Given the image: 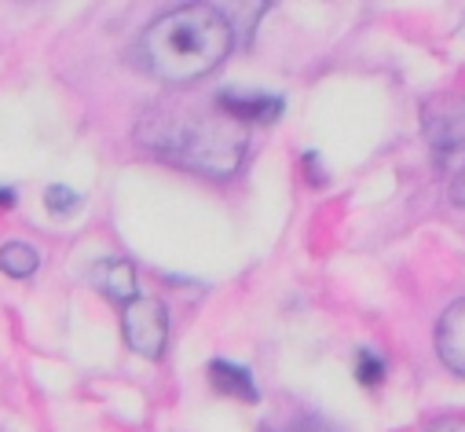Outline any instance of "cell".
Returning a JSON list of instances; mask_svg holds the SVG:
<instances>
[{
    "label": "cell",
    "mask_w": 465,
    "mask_h": 432,
    "mask_svg": "<svg viewBox=\"0 0 465 432\" xmlns=\"http://www.w3.org/2000/svg\"><path fill=\"white\" fill-rule=\"evenodd\" d=\"M231 44V23L209 5H183L158 15L140 41L147 70L173 84H187L216 70Z\"/></svg>",
    "instance_id": "6da1fadb"
},
{
    "label": "cell",
    "mask_w": 465,
    "mask_h": 432,
    "mask_svg": "<svg viewBox=\"0 0 465 432\" xmlns=\"http://www.w3.org/2000/svg\"><path fill=\"white\" fill-rule=\"evenodd\" d=\"M143 140L173 165L227 176L246 151V125L231 118L220 103H213L209 114L158 111L143 129Z\"/></svg>",
    "instance_id": "7a4b0ae2"
},
{
    "label": "cell",
    "mask_w": 465,
    "mask_h": 432,
    "mask_svg": "<svg viewBox=\"0 0 465 432\" xmlns=\"http://www.w3.org/2000/svg\"><path fill=\"white\" fill-rule=\"evenodd\" d=\"M122 327H125V338L129 345L147 356V359H158L165 352V334H169V315H165V304L154 300V297H136L133 304H125L122 311Z\"/></svg>",
    "instance_id": "3957f363"
},
{
    "label": "cell",
    "mask_w": 465,
    "mask_h": 432,
    "mask_svg": "<svg viewBox=\"0 0 465 432\" xmlns=\"http://www.w3.org/2000/svg\"><path fill=\"white\" fill-rule=\"evenodd\" d=\"M436 349H440V359L465 378V300H454L443 311L436 327Z\"/></svg>",
    "instance_id": "277c9868"
},
{
    "label": "cell",
    "mask_w": 465,
    "mask_h": 432,
    "mask_svg": "<svg viewBox=\"0 0 465 432\" xmlns=\"http://www.w3.org/2000/svg\"><path fill=\"white\" fill-rule=\"evenodd\" d=\"M216 103L235 122H242L246 129L250 125H268V122H275L282 114V99L279 95H216Z\"/></svg>",
    "instance_id": "5b68a950"
},
{
    "label": "cell",
    "mask_w": 465,
    "mask_h": 432,
    "mask_svg": "<svg viewBox=\"0 0 465 432\" xmlns=\"http://www.w3.org/2000/svg\"><path fill=\"white\" fill-rule=\"evenodd\" d=\"M92 282L114 300V304H133L136 300V268L129 260H99L92 268Z\"/></svg>",
    "instance_id": "8992f818"
},
{
    "label": "cell",
    "mask_w": 465,
    "mask_h": 432,
    "mask_svg": "<svg viewBox=\"0 0 465 432\" xmlns=\"http://www.w3.org/2000/svg\"><path fill=\"white\" fill-rule=\"evenodd\" d=\"M209 381H213V388H216L220 396H239V399H246V403L257 399V388H253V378H250L246 367H235V363L216 359V363L209 367Z\"/></svg>",
    "instance_id": "52a82bcc"
},
{
    "label": "cell",
    "mask_w": 465,
    "mask_h": 432,
    "mask_svg": "<svg viewBox=\"0 0 465 432\" xmlns=\"http://www.w3.org/2000/svg\"><path fill=\"white\" fill-rule=\"evenodd\" d=\"M37 264H41V257L26 242H8L5 250H0V268H5L12 279H30L37 271Z\"/></svg>",
    "instance_id": "ba28073f"
},
{
    "label": "cell",
    "mask_w": 465,
    "mask_h": 432,
    "mask_svg": "<svg viewBox=\"0 0 465 432\" xmlns=\"http://www.w3.org/2000/svg\"><path fill=\"white\" fill-rule=\"evenodd\" d=\"M356 378H360L367 388H374V385H381V378H385V363H381L374 352H360V359H356Z\"/></svg>",
    "instance_id": "9c48e42d"
},
{
    "label": "cell",
    "mask_w": 465,
    "mask_h": 432,
    "mask_svg": "<svg viewBox=\"0 0 465 432\" xmlns=\"http://www.w3.org/2000/svg\"><path fill=\"white\" fill-rule=\"evenodd\" d=\"M77 194L74 191H66V187H48V194H45V205H48V212H59V216H66V212H74L77 209Z\"/></svg>",
    "instance_id": "30bf717a"
},
{
    "label": "cell",
    "mask_w": 465,
    "mask_h": 432,
    "mask_svg": "<svg viewBox=\"0 0 465 432\" xmlns=\"http://www.w3.org/2000/svg\"><path fill=\"white\" fill-rule=\"evenodd\" d=\"M450 198H454L458 205H465V165L458 169V176H454V183H450Z\"/></svg>",
    "instance_id": "8fae6325"
},
{
    "label": "cell",
    "mask_w": 465,
    "mask_h": 432,
    "mask_svg": "<svg viewBox=\"0 0 465 432\" xmlns=\"http://www.w3.org/2000/svg\"><path fill=\"white\" fill-rule=\"evenodd\" d=\"M429 432H465V421H440V425H432Z\"/></svg>",
    "instance_id": "7c38bea8"
},
{
    "label": "cell",
    "mask_w": 465,
    "mask_h": 432,
    "mask_svg": "<svg viewBox=\"0 0 465 432\" xmlns=\"http://www.w3.org/2000/svg\"><path fill=\"white\" fill-rule=\"evenodd\" d=\"M293 432H337V428H330V425H322V421H304V425H297Z\"/></svg>",
    "instance_id": "4fadbf2b"
},
{
    "label": "cell",
    "mask_w": 465,
    "mask_h": 432,
    "mask_svg": "<svg viewBox=\"0 0 465 432\" xmlns=\"http://www.w3.org/2000/svg\"><path fill=\"white\" fill-rule=\"evenodd\" d=\"M15 201V194L12 191H5V187H0V205H12Z\"/></svg>",
    "instance_id": "5bb4252c"
}]
</instances>
